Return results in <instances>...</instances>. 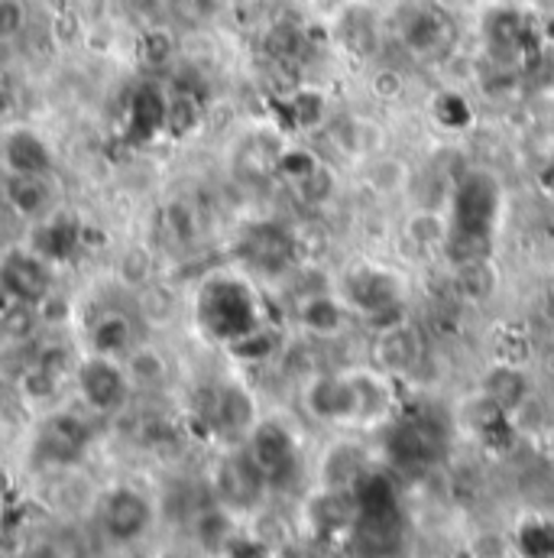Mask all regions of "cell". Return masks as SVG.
I'll return each instance as SVG.
<instances>
[{
    "label": "cell",
    "instance_id": "27",
    "mask_svg": "<svg viewBox=\"0 0 554 558\" xmlns=\"http://www.w3.org/2000/svg\"><path fill=\"white\" fill-rule=\"evenodd\" d=\"M159 238L172 251H185L198 238V215L188 202H172L159 211Z\"/></svg>",
    "mask_w": 554,
    "mask_h": 558
},
{
    "label": "cell",
    "instance_id": "31",
    "mask_svg": "<svg viewBox=\"0 0 554 558\" xmlns=\"http://www.w3.org/2000/svg\"><path fill=\"white\" fill-rule=\"evenodd\" d=\"M227 351H231L237 361H247V364L270 361V357L279 351V338H276V331H270V328H257V331H250V335H244V338L231 341V344H227Z\"/></svg>",
    "mask_w": 554,
    "mask_h": 558
},
{
    "label": "cell",
    "instance_id": "7",
    "mask_svg": "<svg viewBox=\"0 0 554 558\" xmlns=\"http://www.w3.org/2000/svg\"><path fill=\"white\" fill-rule=\"evenodd\" d=\"M301 407L315 422L324 425H354L357 400L347 371H315L301 387Z\"/></svg>",
    "mask_w": 554,
    "mask_h": 558
},
{
    "label": "cell",
    "instance_id": "14",
    "mask_svg": "<svg viewBox=\"0 0 554 558\" xmlns=\"http://www.w3.org/2000/svg\"><path fill=\"white\" fill-rule=\"evenodd\" d=\"M0 289L13 295L16 302L36 305L49 295L52 289V274L46 260L33 251H10L0 264Z\"/></svg>",
    "mask_w": 554,
    "mask_h": 558
},
{
    "label": "cell",
    "instance_id": "24",
    "mask_svg": "<svg viewBox=\"0 0 554 558\" xmlns=\"http://www.w3.org/2000/svg\"><path fill=\"white\" fill-rule=\"evenodd\" d=\"M3 198L20 218H39L52 205V189L46 175H13L3 182Z\"/></svg>",
    "mask_w": 554,
    "mask_h": 558
},
{
    "label": "cell",
    "instance_id": "36",
    "mask_svg": "<svg viewBox=\"0 0 554 558\" xmlns=\"http://www.w3.org/2000/svg\"><path fill=\"white\" fill-rule=\"evenodd\" d=\"M175 20H182L185 26H198L205 20H211V13L218 10V0H169Z\"/></svg>",
    "mask_w": 554,
    "mask_h": 558
},
{
    "label": "cell",
    "instance_id": "8",
    "mask_svg": "<svg viewBox=\"0 0 554 558\" xmlns=\"http://www.w3.org/2000/svg\"><path fill=\"white\" fill-rule=\"evenodd\" d=\"M91 445V425L75 413H56L49 416L33 441L36 461L49 464V468H72L85 458Z\"/></svg>",
    "mask_w": 554,
    "mask_h": 558
},
{
    "label": "cell",
    "instance_id": "18",
    "mask_svg": "<svg viewBox=\"0 0 554 558\" xmlns=\"http://www.w3.org/2000/svg\"><path fill=\"white\" fill-rule=\"evenodd\" d=\"M480 393L490 397L506 416L513 418L532 400V380L522 364H503L493 361L480 377Z\"/></svg>",
    "mask_w": 554,
    "mask_h": 558
},
{
    "label": "cell",
    "instance_id": "1",
    "mask_svg": "<svg viewBox=\"0 0 554 558\" xmlns=\"http://www.w3.org/2000/svg\"><path fill=\"white\" fill-rule=\"evenodd\" d=\"M195 315L198 325L208 331V338L221 341L224 348L257 328H263L260 322V299L250 289V282L241 277H208L198 289V302H195Z\"/></svg>",
    "mask_w": 554,
    "mask_h": 558
},
{
    "label": "cell",
    "instance_id": "26",
    "mask_svg": "<svg viewBox=\"0 0 554 558\" xmlns=\"http://www.w3.org/2000/svg\"><path fill=\"white\" fill-rule=\"evenodd\" d=\"M91 348L104 357H118L131 348L134 341V322L124 312H101L88 331Z\"/></svg>",
    "mask_w": 554,
    "mask_h": 558
},
{
    "label": "cell",
    "instance_id": "20",
    "mask_svg": "<svg viewBox=\"0 0 554 558\" xmlns=\"http://www.w3.org/2000/svg\"><path fill=\"white\" fill-rule=\"evenodd\" d=\"M406 247H413L418 254H441L447 238H451V215L447 205H416L399 228Z\"/></svg>",
    "mask_w": 554,
    "mask_h": 558
},
{
    "label": "cell",
    "instance_id": "12",
    "mask_svg": "<svg viewBox=\"0 0 554 558\" xmlns=\"http://www.w3.org/2000/svg\"><path fill=\"white\" fill-rule=\"evenodd\" d=\"M350 384H354V400H357V422L354 425H380L393 416L396 410V380L383 374L373 364H357L344 367Z\"/></svg>",
    "mask_w": 554,
    "mask_h": 558
},
{
    "label": "cell",
    "instance_id": "6",
    "mask_svg": "<svg viewBox=\"0 0 554 558\" xmlns=\"http://www.w3.org/2000/svg\"><path fill=\"white\" fill-rule=\"evenodd\" d=\"M270 484L263 477V471L254 464V458L247 454V448L231 451L218 461L214 477H211V497L227 507V510H254L257 504H263Z\"/></svg>",
    "mask_w": 554,
    "mask_h": 558
},
{
    "label": "cell",
    "instance_id": "22",
    "mask_svg": "<svg viewBox=\"0 0 554 558\" xmlns=\"http://www.w3.org/2000/svg\"><path fill=\"white\" fill-rule=\"evenodd\" d=\"M169 124V98L156 85H143L127 105V131L134 140L156 137Z\"/></svg>",
    "mask_w": 554,
    "mask_h": 558
},
{
    "label": "cell",
    "instance_id": "15",
    "mask_svg": "<svg viewBox=\"0 0 554 558\" xmlns=\"http://www.w3.org/2000/svg\"><path fill=\"white\" fill-rule=\"evenodd\" d=\"M360 517L357 490H324L318 487L305 504V523L318 536H344L354 533Z\"/></svg>",
    "mask_w": 554,
    "mask_h": 558
},
{
    "label": "cell",
    "instance_id": "25",
    "mask_svg": "<svg viewBox=\"0 0 554 558\" xmlns=\"http://www.w3.org/2000/svg\"><path fill=\"white\" fill-rule=\"evenodd\" d=\"M334 33L341 39V46L354 56H370L377 49V16L367 7H357V3L344 7Z\"/></svg>",
    "mask_w": 554,
    "mask_h": 558
},
{
    "label": "cell",
    "instance_id": "11",
    "mask_svg": "<svg viewBox=\"0 0 554 558\" xmlns=\"http://www.w3.org/2000/svg\"><path fill=\"white\" fill-rule=\"evenodd\" d=\"M370 477V454L354 438L331 441L318 458V487L324 490H357Z\"/></svg>",
    "mask_w": 554,
    "mask_h": 558
},
{
    "label": "cell",
    "instance_id": "38",
    "mask_svg": "<svg viewBox=\"0 0 554 558\" xmlns=\"http://www.w3.org/2000/svg\"><path fill=\"white\" fill-rule=\"evenodd\" d=\"M75 238H78V231L72 225H52L49 234H46V247H42L39 257H65L75 247Z\"/></svg>",
    "mask_w": 554,
    "mask_h": 558
},
{
    "label": "cell",
    "instance_id": "13",
    "mask_svg": "<svg viewBox=\"0 0 554 558\" xmlns=\"http://www.w3.org/2000/svg\"><path fill=\"white\" fill-rule=\"evenodd\" d=\"M241 257L263 274H279L298 260L295 234L273 221L254 225V228H247V234L241 241Z\"/></svg>",
    "mask_w": 554,
    "mask_h": 558
},
{
    "label": "cell",
    "instance_id": "5",
    "mask_svg": "<svg viewBox=\"0 0 554 558\" xmlns=\"http://www.w3.org/2000/svg\"><path fill=\"white\" fill-rule=\"evenodd\" d=\"M424 361V331L413 318H396L390 325L373 328V344H370V364L390 374L393 380L413 377Z\"/></svg>",
    "mask_w": 554,
    "mask_h": 558
},
{
    "label": "cell",
    "instance_id": "4",
    "mask_svg": "<svg viewBox=\"0 0 554 558\" xmlns=\"http://www.w3.org/2000/svg\"><path fill=\"white\" fill-rule=\"evenodd\" d=\"M244 448L254 458V464L263 471L270 490L292 484V477L298 474V441L292 428L279 418H260L247 435Z\"/></svg>",
    "mask_w": 554,
    "mask_h": 558
},
{
    "label": "cell",
    "instance_id": "3",
    "mask_svg": "<svg viewBox=\"0 0 554 558\" xmlns=\"http://www.w3.org/2000/svg\"><path fill=\"white\" fill-rule=\"evenodd\" d=\"M447 215L451 228L457 231H473L493 238L500 215H503V189L490 172L467 169L451 182L447 192Z\"/></svg>",
    "mask_w": 554,
    "mask_h": 558
},
{
    "label": "cell",
    "instance_id": "32",
    "mask_svg": "<svg viewBox=\"0 0 554 558\" xmlns=\"http://www.w3.org/2000/svg\"><path fill=\"white\" fill-rule=\"evenodd\" d=\"M288 114L292 124L301 131H311L324 121V95L315 88H295V95L288 98Z\"/></svg>",
    "mask_w": 554,
    "mask_h": 558
},
{
    "label": "cell",
    "instance_id": "9",
    "mask_svg": "<svg viewBox=\"0 0 554 558\" xmlns=\"http://www.w3.org/2000/svg\"><path fill=\"white\" fill-rule=\"evenodd\" d=\"M149 526H152V504L134 487H114L101 500V530L108 533V539L127 546L137 543Z\"/></svg>",
    "mask_w": 554,
    "mask_h": 558
},
{
    "label": "cell",
    "instance_id": "23",
    "mask_svg": "<svg viewBox=\"0 0 554 558\" xmlns=\"http://www.w3.org/2000/svg\"><path fill=\"white\" fill-rule=\"evenodd\" d=\"M3 162L13 175H49L52 153L33 131H13L3 143Z\"/></svg>",
    "mask_w": 554,
    "mask_h": 558
},
{
    "label": "cell",
    "instance_id": "19",
    "mask_svg": "<svg viewBox=\"0 0 554 558\" xmlns=\"http://www.w3.org/2000/svg\"><path fill=\"white\" fill-rule=\"evenodd\" d=\"M360 182L373 198H396V195H406L413 189L416 172H413V162L406 156L380 149V153L364 159Z\"/></svg>",
    "mask_w": 554,
    "mask_h": 558
},
{
    "label": "cell",
    "instance_id": "28",
    "mask_svg": "<svg viewBox=\"0 0 554 558\" xmlns=\"http://www.w3.org/2000/svg\"><path fill=\"white\" fill-rule=\"evenodd\" d=\"M493 344V361H503V364H529V354H532V331L526 322L519 318H503L490 338Z\"/></svg>",
    "mask_w": 554,
    "mask_h": 558
},
{
    "label": "cell",
    "instance_id": "30",
    "mask_svg": "<svg viewBox=\"0 0 554 558\" xmlns=\"http://www.w3.org/2000/svg\"><path fill=\"white\" fill-rule=\"evenodd\" d=\"M444 36H447L444 20L434 16L431 10H416L413 20L403 26V39H406V46L416 49V52H431L434 46L444 43Z\"/></svg>",
    "mask_w": 554,
    "mask_h": 558
},
{
    "label": "cell",
    "instance_id": "21",
    "mask_svg": "<svg viewBox=\"0 0 554 558\" xmlns=\"http://www.w3.org/2000/svg\"><path fill=\"white\" fill-rule=\"evenodd\" d=\"M451 289L464 305H487L500 292V267L493 257L451 267Z\"/></svg>",
    "mask_w": 554,
    "mask_h": 558
},
{
    "label": "cell",
    "instance_id": "2",
    "mask_svg": "<svg viewBox=\"0 0 554 558\" xmlns=\"http://www.w3.org/2000/svg\"><path fill=\"white\" fill-rule=\"evenodd\" d=\"M337 295L347 302V308L360 318H367L373 328L390 325L403 318L406 312V277L386 264H354L334 282Z\"/></svg>",
    "mask_w": 554,
    "mask_h": 558
},
{
    "label": "cell",
    "instance_id": "37",
    "mask_svg": "<svg viewBox=\"0 0 554 558\" xmlns=\"http://www.w3.org/2000/svg\"><path fill=\"white\" fill-rule=\"evenodd\" d=\"M131 374L137 377L139 384L152 387V384H159L165 377V364H162V357L156 351H139L131 361Z\"/></svg>",
    "mask_w": 554,
    "mask_h": 558
},
{
    "label": "cell",
    "instance_id": "10",
    "mask_svg": "<svg viewBox=\"0 0 554 558\" xmlns=\"http://www.w3.org/2000/svg\"><path fill=\"white\" fill-rule=\"evenodd\" d=\"M78 390L95 413H118L127 403L131 380L111 357L95 354L78 367Z\"/></svg>",
    "mask_w": 554,
    "mask_h": 558
},
{
    "label": "cell",
    "instance_id": "35",
    "mask_svg": "<svg viewBox=\"0 0 554 558\" xmlns=\"http://www.w3.org/2000/svg\"><path fill=\"white\" fill-rule=\"evenodd\" d=\"M370 92L380 98V101H396L403 92H406V75L393 65H380L373 69L370 75Z\"/></svg>",
    "mask_w": 554,
    "mask_h": 558
},
{
    "label": "cell",
    "instance_id": "17",
    "mask_svg": "<svg viewBox=\"0 0 554 558\" xmlns=\"http://www.w3.org/2000/svg\"><path fill=\"white\" fill-rule=\"evenodd\" d=\"M205 416H208L214 432L234 435V438H247L254 432V425L260 422V416H257V400L241 384L218 387L208 397V413Z\"/></svg>",
    "mask_w": 554,
    "mask_h": 558
},
{
    "label": "cell",
    "instance_id": "16",
    "mask_svg": "<svg viewBox=\"0 0 554 558\" xmlns=\"http://www.w3.org/2000/svg\"><path fill=\"white\" fill-rule=\"evenodd\" d=\"M354 312L347 308V302L337 295V289H318L298 299L295 305V322L301 331L315 335V338H337L347 331Z\"/></svg>",
    "mask_w": 554,
    "mask_h": 558
},
{
    "label": "cell",
    "instance_id": "39",
    "mask_svg": "<svg viewBox=\"0 0 554 558\" xmlns=\"http://www.w3.org/2000/svg\"><path fill=\"white\" fill-rule=\"evenodd\" d=\"M29 558H46V556H29Z\"/></svg>",
    "mask_w": 554,
    "mask_h": 558
},
{
    "label": "cell",
    "instance_id": "29",
    "mask_svg": "<svg viewBox=\"0 0 554 558\" xmlns=\"http://www.w3.org/2000/svg\"><path fill=\"white\" fill-rule=\"evenodd\" d=\"M288 185H292V195H295L301 205L321 208V205H328V202L337 195V172H334V166H331L328 159H318L305 175H298V179L288 182Z\"/></svg>",
    "mask_w": 554,
    "mask_h": 558
},
{
    "label": "cell",
    "instance_id": "33",
    "mask_svg": "<svg viewBox=\"0 0 554 558\" xmlns=\"http://www.w3.org/2000/svg\"><path fill=\"white\" fill-rule=\"evenodd\" d=\"M29 13L23 0H0V46L16 43L26 33Z\"/></svg>",
    "mask_w": 554,
    "mask_h": 558
},
{
    "label": "cell",
    "instance_id": "34",
    "mask_svg": "<svg viewBox=\"0 0 554 558\" xmlns=\"http://www.w3.org/2000/svg\"><path fill=\"white\" fill-rule=\"evenodd\" d=\"M175 56V39H172V33L169 29H149L146 36H143V59H146V65H152V69H159V65H165L169 59Z\"/></svg>",
    "mask_w": 554,
    "mask_h": 558
}]
</instances>
